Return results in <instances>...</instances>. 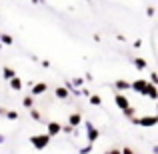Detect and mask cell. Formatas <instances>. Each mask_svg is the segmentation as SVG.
Listing matches in <instances>:
<instances>
[{
    "instance_id": "8992f818",
    "label": "cell",
    "mask_w": 158,
    "mask_h": 154,
    "mask_svg": "<svg viewBox=\"0 0 158 154\" xmlns=\"http://www.w3.org/2000/svg\"><path fill=\"white\" fill-rule=\"evenodd\" d=\"M10 86H12V88H14V90H20V88H22V80H20L18 76L10 78Z\"/></svg>"
},
{
    "instance_id": "e0dca14e",
    "label": "cell",
    "mask_w": 158,
    "mask_h": 154,
    "mask_svg": "<svg viewBox=\"0 0 158 154\" xmlns=\"http://www.w3.org/2000/svg\"><path fill=\"white\" fill-rule=\"evenodd\" d=\"M8 118L14 120V118H18V114H16V112H8Z\"/></svg>"
},
{
    "instance_id": "7a4b0ae2",
    "label": "cell",
    "mask_w": 158,
    "mask_h": 154,
    "mask_svg": "<svg viewBox=\"0 0 158 154\" xmlns=\"http://www.w3.org/2000/svg\"><path fill=\"white\" fill-rule=\"evenodd\" d=\"M136 124H140V126H154L156 124V116H144V118H132Z\"/></svg>"
},
{
    "instance_id": "30bf717a",
    "label": "cell",
    "mask_w": 158,
    "mask_h": 154,
    "mask_svg": "<svg viewBox=\"0 0 158 154\" xmlns=\"http://www.w3.org/2000/svg\"><path fill=\"white\" fill-rule=\"evenodd\" d=\"M76 124H80V116L72 114V116H70V126H76Z\"/></svg>"
},
{
    "instance_id": "7c38bea8",
    "label": "cell",
    "mask_w": 158,
    "mask_h": 154,
    "mask_svg": "<svg viewBox=\"0 0 158 154\" xmlns=\"http://www.w3.org/2000/svg\"><path fill=\"white\" fill-rule=\"evenodd\" d=\"M4 76H6L8 80H10V78H14L16 74H14V70H12V68H4Z\"/></svg>"
},
{
    "instance_id": "6da1fadb",
    "label": "cell",
    "mask_w": 158,
    "mask_h": 154,
    "mask_svg": "<svg viewBox=\"0 0 158 154\" xmlns=\"http://www.w3.org/2000/svg\"><path fill=\"white\" fill-rule=\"evenodd\" d=\"M148 86H150V82H146V80H136L134 84H130V88H134L138 94H142V96H144V94L148 92Z\"/></svg>"
},
{
    "instance_id": "5b68a950",
    "label": "cell",
    "mask_w": 158,
    "mask_h": 154,
    "mask_svg": "<svg viewBox=\"0 0 158 154\" xmlns=\"http://www.w3.org/2000/svg\"><path fill=\"white\" fill-rule=\"evenodd\" d=\"M60 124H58V122H48V134H58V132H60Z\"/></svg>"
},
{
    "instance_id": "52a82bcc",
    "label": "cell",
    "mask_w": 158,
    "mask_h": 154,
    "mask_svg": "<svg viewBox=\"0 0 158 154\" xmlns=\"http://www.w3.org/2000/svg\"><path fill=\"white\" fill-rule=\"evenodd\" d=\"M42 92H46V84L44 82H40V84H36L32 88V94H42Z\"/></svg>"
},
{
    "instance_id": "ac0fdd59",
    "label": "cell",
    "mask_w": 158,
    "mask_h": 154,
    "mask_svg": "<svg viewBox=\"0 0 158 154\" xmlns=\"http://www.w3.org/2000/svg\"><path fill=\"white\" fill-rule=\"evenodd\" d=\"M72 82H74V84H76V86H80V84H82V78H74Z\"/></svg>"
},
{
    "instance_id": "ba28073f",
    "label": "cell",
    "mask_w": 158,
    "mask_h": 154,
    "mask_svg": "<svg viewBox=\"0 0 158 154\" xmlns=\"http://www.w3.org/2000/svg\"><path fill=\"white\" fill-rule=\"evenodd\" d=\"M56 96L64 100V98L68 96V88H64V86H60V88H56Z\"/></svg>"
},
{
    "instance_id": "4fadbf2b",
    "label": "cell",
    "mask_w": 158,
    "mask_h": 154,
    "mask_svg": "<svg viewBox=\"0 0 158 154\" xmlns=\"http://www.w3.org/2000/svg\"><path fill=\"white\" fill-rule=\"evenodd\" d=\"M0 40L4 44H12V36H8V34H0Z\"/></svg>"
},
{
    "instance_id": "9a60e30c",
    "label": "cell",
    "mask_w": 158,
    "mask_h": 154,
    "mask_svg": "<svg viewBox=\"0 0 158 154\" xmlns=\"http://www.w3.org/2000/svg\"><path fill=\"white\" fill-rule=\"evenodd\" d=\"M90 102H92L94 106H98V104H100V96H92V98H90Z\"/></svg>"
},
{
    "instance_id": "5bb4252c",
    "label": "cell",
    "mask_w": 158,
    "mask_h": 154,
    "mask_svg": "<svg viewBox=\"0 0 158 154\" xmlns=\"http://www.w3.org/2000/svg\"><path fill=\"white\" fill-rule=\"evenodd\" d=\"M22 104H24L26 108H32V104H34V102H32V98H30V96H26V98H24V102H22Z\"/></svg>"
},
{
    "instance_id": "3957f363",
    "label": "cell",
    "mask_w": 158,
    "mask_h": 154,
    "mask_svg": "<svg viewBox=\"0 0 158 154\" xmlns=\"http://www.w3.org/2000/svg\"><path fill=\"white\" fill-rule=\"evenodd\" d=\"M32 144H34V146H38V148L46 146V144H48V136L46 134H42V136H32Z\"/></svg>"
},
{
    "instance_id": "8fae6325",
    "label": "cell",
    "mask_w": 158,
    "mask_h": 154,
    "mask_svg": "<svg viewBox=\"0 0 158 154\" xmlns=\"http://www.w3.org/2000/svg\"><path fill=\"white\" fill-rule=\"evenodd\" d=\"M134 64H136V68H146V60H142V58H136Z\"/></svg>"
},
{
    "instance_id": "277c9868",
    "label": "cell",
    "mask_w": 158,
    "mask_h": 154,
    "mask_svg": "<svg viewBox=\"0 0 158 154\" xmlns=\"http://www.w3.org/2000/svg\"><path fill=\"white\" fill-rule=\"evenodd\" d=\"M116 104H118V106L122 108V110H124V108H128V106H130V102H128V98L124 96V94H116Z\"/></svg>"
},
{
    "instance_id": "9c48e42d",
    "label": "cell",
    "mask_w": 158,
    "mask_h": 154,
    "mask_svg": "<svg viewBox=\"0 0 158 154\" xmlns=\"http://www.w3.org/2000/svg\"><path fill=\"white\" fill-rule=\"evenodd\" d=\"M114 86H116V90H128V88H130V84H128L126 80H118Z\"/></svg>"
},
{
    "instance_id": "d6986e66",
    "label": "cell",
    "mask_w": 158,
    "mask_h": 154,
    "mask_svg": "<svg viewBox=\"0 0 158 154\" xmlns=\"http://www.w3.org/2000/svg\"><path fill=\"white\" fill-rule=\"evenodd\" d=\"M32 2H34V4H38V2H42V0H32Z\"/></svg>"
},
{
    "instance_id": "2e32d148",
    "label": "cell",
    "mask_w": 158,
    "mask_h": 154,
    "mask_svg": "<svg viewBox=\"0 0 158 154\" xmlns=\"http://www.w3.org/2000/svg\"><path fill=\"white\" fill-rule=\"evenodd\" d=\"M146 12H148V16H154V6H148Z\"/></svg>"
},
{
    "instance_id": "ffe728a7",
    "label": "cell",
    "mask_w": 158,
    "mask_h": 154,
    "mask_svg": "<svg viewBox=\"0 0 158 154\" xmlns=\"http://www.w3.org/2000/svg\"><path fill=\"white\" fill-rule=\"evenodd\" d=\"M0 112H2V110H0Z\"/></svg>"
}]
</instances>
